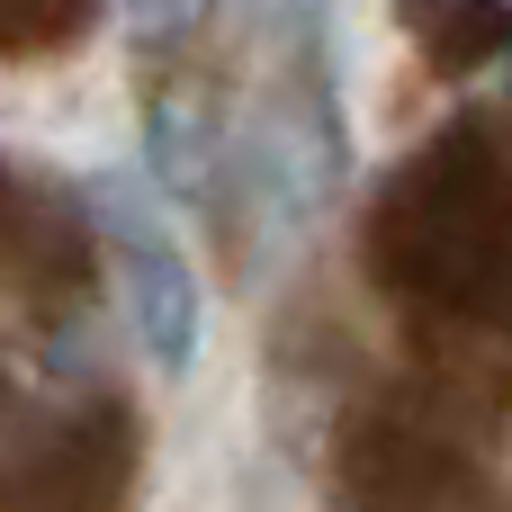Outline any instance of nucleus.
I'll return each mask as SVG.
<instances>
[{"label": "nucleus", "mask_w": 512, "mask_h": 512, "mask_svg": "<svg viewBox=\"0 0 512 512\" xmlns=\"http://www.w3.org/2000/svg\"><path fill=\"white\" fill-rule=\"evenodd\" d=\"M144 162H153V189L207 207L225 189V144H216V108L198 90H153L144 108Z\"/></svg>", "instance_id": "nucleus-2"}, {"label": "nucleus", "mask_w": 512, "mask_h": 512, "mask_svg": "<svg viewBox=\"0 0 512 512\" xmlns=\"http://www.w3.org/2000/svg\"><path fill=\"white\" fill-rule=\"evenodd\" d=\"M279 81H333V0H261Z\"/></svg>", "instance_id": "nucleus-4"}, {"label": "nucleus", "mask_w": 512, "mask_h": 512, "mask_svg": "<svg viewBox=\"0 0 512 512\" xmlns=\"http://www.w3.org/2000/svg\"><path fill=\"white\" fill-rule=\"evenodd\" d=\"M207 18H216V0H126V36H135L144 54H162V45L198 36Z\"/></svg>", "instance_id": "nucleus-5"}, {"label": "nucleus", "mask_w": 512, "mask_h": 512, "mask_svg": "<svg viewBox=\"0 0 512 512\" xmlns=\"http://www.w3.org/2000/svg\"><path fill=\"white\" fill-rule=\"evenodd\" d=\"M90 225L108 234L117 270H126V315H135V342L162 378H189L198 360V333H207V297H198V270L180 252V234L162 225V198L135 189L126 171H99L90 180Z\"/></svg>", "instance_id": "nucleus-1"}, {"label": "nucleus", "mask_w": 512, "mask_h": 512, "mask_svg": "<svg viewBox=\"0 0 512 512\" xmlns=\"http://www.w3.org/2000/svg\"><path fill=\"white\" fill-rule=\"evenodd\" d=\"M396 18L423 36L441 72H468L486 54H512V9L504 0H396Z\"/></svg>", "instance_id": "nucleus-3"}]
</instances>
